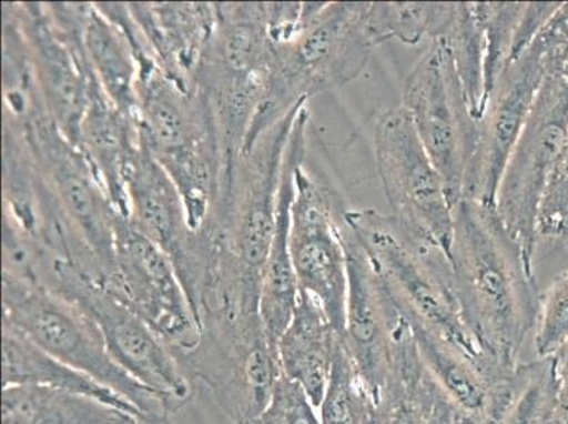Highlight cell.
<instances>
[{
	"instance_id": "obj_26",
	"label": "cell",
	"mask_w": 568,
	"mask_h": 424,
	"mask_svg": "<svg viewBox=\"0 0 568 424\" xmlns=\"http://www.w3.org/2000/svg\"><path fill=\"white\" fill-rule=\"evenodd\" d=\"M322 424H379V407L341 343L318 408Z\"/></svg>"
},
{
	"instance_id": "obj_11",
	"label": "cell",
	"mask_w": 568,
	"mask_h": 424,
	"mask_svg": "<svg viewBox=\"0 0 568 424\" xmlns=\"http://www.w3.org/2000/svg\"><path fill=\"white\" fill-rule=\"evenodd\" d=\"M294 172L288 248L298 289L316 299L334 327L344 333L348 271L344 246V212L338 196L306 168Z\"/></svg>"
},
{
	"instance_id": "obj_7",
	"label": "cell",
	"mask_w": 568,
	"mask_h": 424,
	"mask_svg": "<svg viewBox=\"0 0 568 424\" xmlns=\"http://www.w3.org/2000/svg\"><path fill=\"white\" fill-rule=\"evenodd\" d=\"M173 354L194 390L204 386L232 424L260 417L282 376L263 329L204 324L193 345Z\"/></svg>"
},
{
	"instance_id": "obj_24",
	"label": "cell",
	"mask_w": 568,
	"mask_h": 424,
	"mask_svg": "<svg viewBox=\"0 0 568 424\" xmlns=\"http://www.w3.org/2000/svg\"><path fill=\"white\" fill-rule=\"evenodd\" d=\"M438 40L450 51L469 110L478 121L487 105L481 2L454 3L450 19Z\"/></svg>"
},
{
	"instance_id": "obj_6",
	"label": "cell",
	"mask_w": 568,
	"mask_h": 424,
	"mask_svg": "<svg viewBox=\"0 0 568 424\" xmlns=\"http://www.w3.org/2000/svg\"><path fill=\"white\" fill-rule=\"evenodd\" d=\"M374 152L390 215L417 240L450 253L454 205L405 107L376 119Z\"/></svg>"
},
{
	"instance_id": "obj_27",
	"label": "cell",
	"mask_w": 568,
	"mask_h": 424,
	"mask_svg": "<svg viewBox=\"0 0 568 424\" xmlns=\"http://www.w3.org/2000/svg\"><path fill=\"white\" fill-rule=\"evenodd\" d=\"M536 236L568 253V137L540 196Z\"/></svg>"
},
{
	"instance_id": "obj_30",
	"label": "cell",
	"mask_w": 568,
	"mask_h": 424,
	"mask_svg": "<svg viewBox=\"0 0 568 424\" xmlns=\"http://www.w3.org/2000/svg\"><path fill=\"white\" fill-rule=\"evenodd\" d=\"M541 49L545 71L568 81V3H561L549 22L536 36Z\"/></svg>"
},
{
	"instance_id": "obj_13",
	"label": "cell",
	"mask_w": 568,
	"mask_h": 424,
	"mask_svg": "<svg viewBox=\"0 0 568 424\" xmlns=\"http://www.w3.org/2000/svg\"><path fill=\"white\" fill-rule=\"evenodd\" d=\"M544 77V57L535 39L500 74L478 119L477 143L464 180L463 199L495 206L500 179Z\"/></svg>"
},
{
	"instance_id": "obj_20",
	"label": "cell",
	"mask_w": 568,
	"mask_h": 424,
	"mask_svg": "<svg viewBox=\"0 0 568 424\" xmlns=\"http://www.w3.org/2000/svg\"><path fill=\"white\" fill-rule=\"evenodd\" d=\"M81 43L88 65L105 95L128 117L136 119L139 61L125 30L95 4H85Z\"/></svg>"
},
{
	"instance_id": "obj_14",
	"label": "cell",
	"mask_w": 568,
	"mask_h": 424,
	"mask_svg": "<svg viewBox=\"0 0 568 424\" xmlns=\"http://www.w3.org/2000/svg\"><path fill=\"white\" fill-rule=\"evenodd\" d=\"M343 236L348 271L343 344L356 372L378 403L389 371L392 343L400 310L384 277L347 224Z\"/></svg>"
},
{
	"instance_id": "obj_16",
	"label": "cell",
	"mask_w": 568,
	"mask_h": 424,
	"mask_svg": "<svg viewBox=\"0 0 568 424\" xmlns=\"http://www.w3.org/2000/svg\"><path fill=\"white\" fill-rule=\"evenodd\" d=\"M378 407L379 424H454L459 413L423 364L403 314Z\"/></svg>"
},
{
	"instance_id": "obj_19",
	"label": "cell",
	"mask_w": 568,
	"mask_h": 424,
	"mask_svg": "<svg viewBox=\"0 0 568 424\" xmlns=\"http://www.w3.org/2000/svg\"><path fill=\"white\" fill-rule=\"evenodd\" d=\"M9 385H38L79 393L122 408L142 421H158L144 415L141 408L115 391L45 353L12 325L3 323V386Z\"/></svg>"
},
{
	"instance_id": "obj_28",
	"label": "cell",
	"mask_w": 568,
	"mask_h": 424,
	"mask_svg": "<svg viewBox=\"0 0 568 424\" xmlns=\"http://www.w3.org/2000/svg\"><path fill=\"white\" fill-rule=\"evenodd\" d=\"M568 344V267L540 292L531 350L537 359L559 353Z\"/></svg>"
},
{
	"instance_id": "obj_31",
	"label": "cell",
	"mask_w": 568,
	"mask_h": 424,
	"mask_svg": "<svg viewBox=\"0 0 568 424\" xmlns=\"http://www.w3.org/2000/svg\"><path fill=\"white\" fill-rule=\"evenodd\" d=\"M454 424H494L493 418L483 416H469L464 415L463 412L458 413V416L456 417V421H454Z\"/></svg>"
},
{
	"instance_id": "obj_4",
	"label": "cell",
	"mask_w": 568,
	"mask_h": 424,
	"mask_svg": "<svg viewBox=\"0 0 568 424\" xmlns=\"http://www.w3.org/2000/svg\"><path fill=\"white\" fill-rule=\"evenodd\" d=\"M41 284L69 300L97 325L111 359L166 405L170 415L189 405L194 386L163 339L128 304L72 263L48 258Z\"/></svg>"
},
{
	"instance_id": "obj_15",
	"label": "cell",
	"mask_w": 568,
	"mask_h": 424,
	"mask_svg": "<svg viewBox=\"0 0 568 424\" xmlns=\"http://www.w3.org/2000/svg\"><path fill=\"white\" fill-rule=\"evenodd\" d=\"M308 127L307 107H303L294 122L286 152H284L281 188H278L276 229L273 235L260 292V317L268 345L277 354L278 341L292 323L301 296L294 272L288 235H291V209L294 199V172L298 162L306 158Z\"/></svg>"
},
{
	"instance_id": "obj_12",
	"label": "cell",
	"mask_w": 568,
	"mask_h": 424,
	"mask_svg": "<svg viewBox=\"0 0 568 424\" xmlns=\"http://www.w3.org/2000/svg\"><path fill=\"white\" fill-rule=\"evenodd\" d=\"M103 286L141 315L170 350L197 341V322L173 262L123 216L116 224L115 263Z\"/></svg>"
},
{
	"instance_id": "obj_18",
	"label": "cell",
	"mask_w": 568,
	"mask_h": 424,
	"mask_svg": "<svg viewBox=\"0 0 568 424\" xmlns=\"http://www.w3.org/2000/svg\"><path fill=\"white\" fill-rule=\"evenodd\" d=\"M343 334L316 299L301 292L292 323L277 344L282 374L302 387L320 408L332 377Z\"/></svg>"
},
{
	"instance_id": "obj_21",
	"label": "cell",
	"mask_w": 568,
	"mask_h": 424,
	"mask_svg": "<svg viewBox=\"0 0 568 424\" xmlns=\"http://www.w3.org/2000/svg\"><path fill=\"white\" fill-rule=\"evenodd\" d=\"M400 310L409 324L413 343L423 364L453 405L464 415L489 417L497 385L490 382L477 362L459 346L427 327L402 307Z\"/></svg>"
},
{
	"instance_id": "obj_9",
	"label": "cell",
	"mask_w": 568,
	"mask_h": 424,
	"mask_svg": "<svg viewBox=\"0 0 568 424\" xmlns=\"http://www.w3.org/2000/svg\"><path fill=\"white\" fill-rule=\"evenodd\" d=\"M568 137V81L545 71L534 107L500 179L495 210L534 267L540 196ZM536 275V273H535Z\"/></svg>"
},
{
	"instance_id": "obj_23",
	"label": "cell",
	"mask_w": 568,
	"mask_h": 424,
	"mask_svg": "<svg viewBox=\"0 0 568 424\" xmlns=\"http://www.w3.org/2000/svg\"><path fill=\"white\" fill-rule=\"evenodd\" d=\"M557 396L556 355L520 362L495 392L494 424H549Z\"/></svg>"
},
{
	"instance_id": "obj_3",
	"label": "cell",
	"mask_w": 568,
	"mask_h": 424,
	"mask_svg": "<svg viewBox=\"0 0 568 424\" xmlns=\"http://www.w3.org/2000/svg\"><path fill=\"white\" fill-rule=\"evenodd\" d=\"M344 220L399 306L459 346L490 380L481 346L459 310L448 253L417 240L384 212L345 210Z\"/></svg>"
},
{
	"instance_id": "obj_25",
	"label": "cell",
	"mask_w": 568,
	"mask_h": 424,
	"mask_svg": "<svg viewBox=\"0 0 568 424\" xmlns=\"http://www.w3.org/2000/svg\"><path fill=\"white\" fill-rule=\"evenodd\" d=\"M454 3H371V24L379 44L396 40L416 46L440 38Z\"/></svg>"
},
{
	"instance_id": "obj_8",
	"label": "cell",
	"mask_w": 568,
	"mask_h": 424,
	"mask_svg": "<svg viewBox=\"0 0 568 424\" xmlns=\"http://www.w3.org/2000/svg\"><path fill=\"white\" fill-rule=\"evenodd\" d=\"M403 107L456 206L463 199L464 180L477 143L478 121L442 40L430 41L407 75Z\"/></svg>"
},
{
	"instance_id": "obj_1",
	"label": "cell",
	"mask_w": 568,
	"mask_h": 424,
	"mask_svg": "<svg viewBox=\"0 0 568 424\" xmlns=\"http://www.w3.org/2000/svg\"><path fill=\"white\" fill-rule=\"evenodd\" d=\"M454 292L481 346L494 384L514 374L534 340L540 286L534 267L495 206L462 199L454 206Z\"/></svg>"
},
{
	"instance_id": "obj_10",
	"label": "cell",
	"mask_w": 568,
	"mask_h": 424,
	"mask_svg": "<svg viewBox=\"0 0 568 424\" xmlns=\"http://www.w3.org/2000/svg\"><path fill=\"white\" fill-rule=\"evenodd\" d=\"M41 179L84 242L105 283L115 263L119 215L84 153L61 133L48 113L14 123Z\"/></svg>"
},
{
	"instance_id": "obj_29",
	"label": "cell",
	"mask_w": 568,
	"mask_h": 424,
	"mask_svg": "<svg viewBox=\"0 0 568 424\" xmlns=\"http://www.w3.org/2000/svg\"><path fill=\"white\" fill-rule=\"evenodd\" d=\"M306 392L282 374L260 417L246 424H322Z\"/></svg>"
},
{
	"instance_id": "obj_22",
	"label": "cell",
	"mask_w": 568,
	"mask_h": 424,
	"mask_svg": "<svg viewBox=\"0 0 568 424\" xmlns=\"http://www.w3.org/2000/svg\"><path fill=\"white\" fill-rule=\"evenodd\" d=\"M92 397L38 385L3 386L2 424H144Z\"/></svg>"
},
{
	"instance_id": "obj_5",
	"label": "cell",
	"mask_w": 568,
	"mask_h": 424,
	"mask_svg": "<svg viewBox=\"0 0 568 424\" xmlns=\"http://www.w3.org/2000/svg\"><path fill=\"white\" fill-rule=\"evenodd\" d=\"M3 323L45 353L131 401L148 417L172 416L156 393L134 381L111 359L92 320L41 284L3 275Z\"/></svg>"
},
{
	"instance_id": "obj_2",
	"label": "cell",
	"mask_w": 568,
	"mask_h": 424,
	"mask_svg": "<svg viewBox=\"0 0 568 424\" xmlns=\"http://www.w3.org/2000/svg\"><path fill=\"white\" fill-rule=\"evenodd\" d=\"M378 46L369 2L304 3L296 34L275 46V64L246 143H256L298 102L358 79Z\"/></svg>"
},
{
	"instance_id": "obj_17",
	"label": "cell",
	"mask_w": 568,
	"mask_h": 424,
	"mask_svg": "<svg viewBox=\"0 0 568 424\" xmlns=\"http://www.w3.org/2000/svg\"><path fill=\"white\" fill-rule=\"evenodd\" d=\"M141 144L136 119L128 117L92 77L90 101L82 118L77 148L94 169L119 215L126 219V174Z\"/></svg>"
},
{
	"instance_id": "obj_32",
	"label": "cell",
	"mask_w": 568,
	"mask_h": 424,
	"mask_svg": "<svg viewBox=\"0 0 568 424\" xmlns=\"http://www.w3.org/2000/svg\"><path fill=\"white\" fill-rule=\"evenodd\" d=\"M144 424H173V423H172V421H170V417H164V418H158V421L146 422Z\"/></svg>"
}]
</instances>
